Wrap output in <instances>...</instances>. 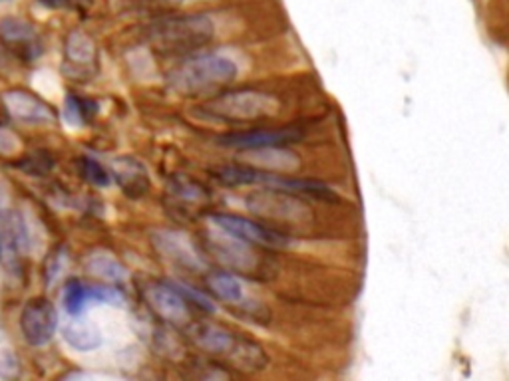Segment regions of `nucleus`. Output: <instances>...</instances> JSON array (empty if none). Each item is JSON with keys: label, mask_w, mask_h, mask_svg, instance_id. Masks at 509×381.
I'll return each instance as SVG.
<instances>
[{"label": "nucleus", "mask_w": 509, "mask_h": 381, "mask_svg": "<svg viewBox=\"0 0 509 381\" xmlns=\"http://www.w3.org/2000/svg\"><path fill=\"white\" fill-rule=\"evenodd\" d=\"M275 173L257 169L251 166H226L213 171V177L227 187H247V185H269Z\"/></svg>", "instance_id": "obj_15"}, {"label": "nucleus", "mask_w": 509, "mask_h": 381, "mask_svg": "<svg viewBox=\"0 0 509 381\" xmlns=\"http://www.w3.org/2000/svg\"><path fill=\"white\" fill-rule=\"evenodd\" d=\"M207 250H209L215 261L223 264V268H229L233 272L247 276L261 272L263 258L257 255L255 245L233 237L226 231L219 229V232L207 237Z\"/></svg>", "instance_id": "obj_6"}, {"label": "nucleus", "mask_w": 509, "mask_h": 381, "mask_svg": "<svg viewBox=\"0 0 509 381\" xmlns=\"http://www.w3.org/2000/svg\"><path fill=\"white\" fill-rule=\"evenodd\" d=\"M40 3L50 8H82L90 4V0H40Z\"/></svg>", "instance_id": "obj_26"}, {"label": "nucleus", "mask_w": 509, "mask_h": 381, "mask_svg": "<svg viewBox=\"0 0 509 381\" xmlns=\"http://www.w3.org/2000/svg\"><path fill=\"white\" fill-rule=\"evenodd\" d=\"M144 300L155 316L174 326H185L192 308L174 282H150L144 286Z\"/></svg>", "instance_id": "obj_8"}, {"label": "nucleus", "mask_w": 509, "mask_h": 381, "mask_svg": "<svg viewBox=\"0 0 509 381\" xmlns=\"http://www.w3.org/2000/svg\"><path fill=\"white\" fill-rule=\"evenodd\" d=\"M237 76V64L221 54L192 56L168 74V85L179 95H205L226 88Z\"/></svg>", "instance_id": "obj_3"}, {"label": "nucleus", "mask_w": 509, "mask_h": 381, "mask_svg": "<svg viewBox=\"0 0 509 381\" xmlns=\"http://www.w3.org/2000/svg\"><path fill=\"white\" fill-rule=\"evenodd\" d=\"M64 340L78 352H92L102 345V334L96 326L84 320H72L62 330Z\"/></svg>", "instance_id": "obj_16"}, {"label": "nucleus", "mask_w": 509, "mask_h": 381, "mask_svg": "<svg viewBox=\"0 0 509 381\" xmlns=\"http://www.w3.org/2000/svg\"><path fill=\"white\" fill-rule=\"evenodd\" d=\"M176 288L181 294H184V298L189 304V308H197L200 312H203V314H213V310H215L213 302L207 296H203L200 290H195V288H192V286H187V284H176Z\"/></svg>", "instance_id": "obj_22"}, {"label": "nucleus", "mask_w": 509, "mask_h": 381, "mask_svg": "<svg viewBox=\"0 0 509 381\" xmlns=\"http://www.w3.org/2000/svg\"><path fill=\"white\" fill-rule=\"evenodd\" d=\"M66 58L72 66L92 68L98 58L96 45L84 32H72L66 40Z\"/></svg>", "instance_id": "obj_19"}, {"label": "nucleus", "mask_w": 509, "mask_h": 381, "mask_svg": "<svg viewBox=\"0 0 509 381\" xmlns=\"http://www.w3.org/2000/svg\"><path fill=\"white\" fill-rule=\"evenodd\" d=\"M16 369V358L11 342L0 332V379L11 377Z\"/></svg>", "instance_id": "obj_25"}, {"label": "nucleus", "mask_w": 509, "mask_h": 381, "mask_svg": "<svg viewBox=\"0 0 509 381\" xmlns=\"http://www.w3.org/2000/svg\"><path fill=\"white\" fill-rule=\"evenodd\" d=\"M92 304L90 286H86L80 280H70L64 288V306L70 316H80L82 312Z\"/></svg>", "instance_id": "obj_20"}, {"label": "nucleus", "mask_w": 509, "mask_h": 381, "mask_svg": "<svg viewBox=\"0 0 509 381\" xmlns=\"http://www.w3.org/2000/svg\"><path fill=\"white\" fill-rule=\"evenodd\" d=\"M184 332L197 350L211 358L226 360L241 371H261L269 363V358L257 342L211 320H195V322L189 320Z\"/></svg>", "instance_id": "obj_1"}, {"label": "nucleus", "mask_w": 509, "mask_h": 381, "mask_svg": "<svg viewBox=\"0 0 509 381\" xmlns=\"http://www.w3.org/2000/svg\"><path fill=\"white\" fill-rule=\"evenodd\" d=\"M207 116L227 121H255L277 114L279 101L275 95L255 90L219 93L205 103Z\"/></svg>", "instance_id": "obj_4"}, {"label": "nucleus", "mask_w": 509, "mask_h": 381, "mask_svg": "<svg viewBox=\"0 0 509 381\" xmlns=\"http://www.w3.org/2000/svg\"><path fill=\"white\" fill-rule=\"evenodd\" d=\"M205 286L215 298L239 304L243 300V286L235 279V274L227 271H213L205 276Z\"/></svg>", "instance_id": "obj_17"}, {"label": "nucleus", "mask_w": 509, "mask_h": 381, "mask_svg": "<svg viewBox=\"0 0 509 381\" xmlns=\"http://www.w3.org/2000/svg\"><path fill=\"white\" fill-rule=\"evenodd\" d=\"M152 242L158 253L174 266L185 268L189 272H200L205 268L201 255L192 247L187 237L174 231H158L152 235Z\"/></svg>", "instance_id": "obj_10"}, {"label": "nucleus", "mask_w": 509, "mask_h": 381, "mask_svg": "<svg viewBox=\"0 0 509 381\" xmlns=\"http://www.w3.org/2000/svg\"><path fill=\"white\" fill-rule=\"evenodd\" d=\"M0 32H3L4 40L8 42H30L34 36V30L26 22L21 20H4L0 24Z\"/></svg>", "instance_id": "obj_23"}, {"label": "nucleus", "mask_w": 509, "mask_h": 381, "mask_svg": "<svg viewBox=\"0 0 509 381\" xmlns=\"http://www.w3.org/2000/svg\"><path fill=\"white\" fill-rule=\"evenodd\" d=\"M86 268H88L90 274L98 276V279L106 280L110 284H122L127 280L126 266L110 253L92 255L88 261H86Z\"/></svg>", "instance_id": "obj_18"}, {"label": "nucleus", "mask_w": 509, "mask_h": 381, "mask_svg": "<svg viewBox=\"0 0 509 381\" xmlns=\"http://www.w3.org/2000/svg\"><path fill=\"white\" fill-rule=\"evenodd\" d=\"M249 211L269 221L305 224L313 223L315 215L299 195L284 189H259L247 197Z\"/></svg>", "instance_id": "obj_5"}, {"label": "nucleus", "mask_w": 509, "mask_h": 381, "mask_svg": "<svg viewBox=\"0 0 509 381\" xmlns=\"http://www.w3.org/2000/svg\"><path fill=\"white\" fill-rule=\"evenodd\" d=\"M82 175L90 181V183L98 185V187H106L110 185V173L103 169L98 161L84 158L82 159Z\"/></svg>", "instance_id": "obj_24"}, {"label": "nucleus", "mask_w": 509, "mask_h": 381, "mask_svg": "<svg viewBox=\"0 0 509 381\" xmlns=\"http://www.w3.org/2000/svg\"><path fill=\"white\" fill-rule=\"evenodd\" d=\"M211 223L215 227L229 232V235L237 237L241 240L251 242L255 247H265V248H284L291 245V239L279 232L277 229L265 227V224L245 219V216L231 215V213H218L211 215Z\"/></svg>", "instance_id": "obj_7"}, {"label": "nucleus", "mask_w": 509, "mask_h": 381, "mask_svg": "<svg viewBox=\"0 0 509 381\" xmlns=\"http://www.w3.org/2000/svg\"><path fill=\"white\" fill-rule=\"evenodd\" d=\"M4 103L16 119L29 121V124H48V121L56 119L54 109L29 92H8L4 95Z\"/></svg>", "instance_id": "obj_13"}, {"label": "nucleus", "mask_w": 509, "mask_h": 381, "mask_svg": "<svg viewBox=\"0 0 509 381\" xmlns=\"http://www.w3.org/2000/svg\"><path fill=\"white\" fill-rule=\"evenodd\" d=\"M96 109H98V106L94 101L76 98L74 93L68 95L66 118H68V121H70V124H76V126L84 124V121H88L94 114H96Z\"/></svg>", "instance_id": "obj_21"}, {"label": "nucleus", "mask_w": 509, "mask_h": 381, "mask_svg": "<svg viewBox=\"0 0 509 381\" xmlns=\"http://www.w3.org/2000/svg\"><path fill=\"white\" fill-rule=\"evenodd\" d=\"M215 36V26L205 14L166 16L155 20L148 30V38L153 50L163 56H187L209 45Z\"/></svg>", "instance_id": "obj_2"}, {"label": "nucleus", "mask_w": 509, "mask_h": 381, "mask_svg": "<svg viewBox=\"0 0 509 381\" xmlns=\"http://www.w3.org/2000/svg\"><path fill=\"white\" fill-rule=\"evenodd\" d=\"M12 145H16V137L8 132V129L0 127V151L12 153L16 150V147H12Z\"/></svg>", "instance_id": "obj_27"}, {"label": "nucleus", "mask_w": 509, "mask_h": 381, "mask_svg": "<svg viewBox=\"0 0 509 381\" xmlns=\"http://www.w3.org/2000/svg\"><path fill=\"white\" fill-rule=\"evenodd\" d=\"M241 158L245 159V166L269 173H292L300 167V158L289 150L287 145H271L261 147V150H247L241 151Z\"/></svg>", "instance_id": "obj_12"}, {"label": "nucleus", "mask_w": 509, "mask_h": 381, "mask_svg": "<svg viewBox=\"0 0 509 381\" xmlns=\"http://www.w3.org/2000/svg\"><path fill=\"white\" fill-rule=\"evenodd\" d=\"M111 175L116 177L119 187H122L124 193L129 197L137 199L148 193L150 189L148 171H145L142 163L134 158H122L114 161V166H111Z\"/></svg>", "instance_id": "obj_14"}, {"label": "nucleus", "mask_w": 509, "mask_h": 381, "mask_svg": "<svg viewBox=\"0 0 509 381\" xmlns=\"http://www.w3.org/2000/svg\"><path fill=\"white\" fill-rule=\"evenodd\" d=\"M303 137V132L297 127H283V129H251V132L229 134L221 135L218 143L231 150L247 151V150H261V147L271 145H289L299 142Z\"/></svg>", "instance_id": "obj_11"}, {"label": "nucleus", "mask_w": 509, "mask_h": 381, "mask_svg": "<svg viewBox=\"0 0 509 381\" xmlns=\"http://www.w3.org/2000/svg\"><path fill=\"white\" fill-rule=\"evenodd\" d=\"M58 326V314L46 298H34L24 306L21 330L30 345H45L52 340Z\"/></svg>", "instance_id": "obj_9"}]
</instances>
